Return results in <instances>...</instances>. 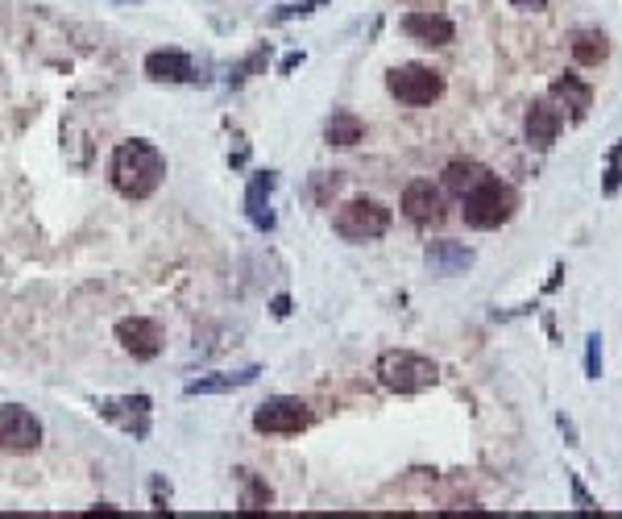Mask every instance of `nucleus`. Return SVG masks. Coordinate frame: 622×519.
Listing matches in <instances>:
<instances>
[{
    "label": "nucleus",
    "mask_w": 622,
    "mask_h": 519,
    "mask_svg": "<svg viewBox=\"0 0 622 519\" xmlns=\"http://www.w3.org/2000/svg\"><path fill=\"white\" fill-rule=\"evenodd\" d=\"M316 5H324V0H303V5H287L278 13V21H287V17H307V13H316Z\"/></svg>",
    "instance_id": "b1692460"
},
{
    "label": "nucleus",
    "mask_w": 622,
    "mask_h": 519,
    "mask_svg": "<svg viewBox=\"0 0 622 519\" xmlns=\"http://www.w3.org/2000/svg\"><path fill=\"white\" fill-rule=\"evenodd\" d=\"M307 424H311V407L303 399H291V395L266 399L258 412H253V428L262 436H299Z\"/></svg>",
    "instance_id": "423d86ee"
},
{
    "label": "nucleus",
    "mask_w": 622,
    "mask_h": 519,
    "mask_svg": "<svg viewBox=\"0 0 622 519\" xmlns=\"http://www.w3.org/2000/svg\"><path fill=\"white\" fill-rule=\"evenodd\" d=\"M324 138H328V146H357V142L365 138V125H361L357 113H345V108H341V113L328 117Z\"/></svg>",
    "instance_id": "6ab92c4d"
},
{
    "label": "nucleus",
    "mask_w": 622,
    "mask_h": 519,
    "mask_svg": "<svg viewBox=\"0 0 622 519\" xmlns=\"http://www.w3.org/2000/svg\"><path fill=\"white\" fill-rule=\"evenodd\" d=\"M440 378V366L423 353H411V349H386L378 358V382L394 395H419L436 387Z\"/></svg>",
    "instance_id": "f03ea898"
},
{
    "label": "nucleus",
    "mask_w": 622,
    "mask_h": 519,
    "mask_svg": "<svg viewBox=\"0 0 622 519\" xmlns=\"http://www.w3.org/2000/svg\"><path fill=\"white\" fill-rule=\"evenodd\" d=\"M511 212H515L511 187L498 183L494 175L461 196V216H465V225H469V229H498V225L511 221Z\"/></svg>",
    "instance_id": "7ed1b4c3"
},
{
    "label": "nucleus",
    "mask_w": 622,
    "mask_h": 519,
    "mask_svg": "<svg viewBox=\"0 0 622 519\" xmlns=\"http://www.w3.org/2000/svg\"><path fill=\"white\" fill-rule=\"evenodd\" d=\"M42 445V424L34 412H25L17 403L0 407V449L5 453H34Z\"/></svg>",
    "instance_id": "0eeeda50"
},
{
    "label": "nucleus",
    "mask_w": 622,
    "mask_h": 519,
    "mask_svg": "<svg viewBox=\"0 0 622 519\" xmlns=\"http://www.w3.org/2000/svg\"><path fill=\"white\" fill-rule=\"evenodd\" d=\"M618 187H622V142L610 150V158H606V179H602V191H606V196H618Z\"/></svg>",
    "instance_id": "4be33fe9"
},
{
    "label": "nucleus",
    "mask_w": 622,
    "mask_h": 519,
    "mask_svg": "<svg viewBox=\"0 0 622 519\" xmlns=\"http://www.w3.org/2000/svg\"><path fill=\"white\" fill-rule=\"evenodd\" d=\"M386 88L394 100L423 108V104H436L444 96V75L436 67H423V63H403L386 75Z\"/></svg>",
    "instance_id": "20e7f679"
},
{
    "label": "nucleus",
    "mask_w": 622,
    "mask_h": 519,
    "mask_svg": "<svg viewBox=\"0 0 622 519\" xmlns=\"http://www.w3.org/2000/svg\"><path fill=\"white\" fill-rule=\"evenodd\" d=\"M287 312H291V299L278 295V299H274V316H287Z\"/></svg>",
    "instance_id": "a878e982"
},
{
    "label": "nucleus",
    "mask_w": 622,
    "mask_h": 519,
    "mask_svg": "<svg viewBox=\"0 0 622 519\" xmlns=\"http://www.w3.org/2000/svg\"><path fill=\"white\" fill-rule=\"evenodd\" d=\"M511 5H515V9H544L548 0H511Z\"/></svg>",
    "instance_id": "bb28decb"
},
{
    "label": "nucleus",
    "mask_w": 622,
    "mask_h": 519,
    "mask_svg": "<svg viewBox=\"0 0 622 519\" xmlns=\"http://www.w3.org/2000/svg\"><path fill=\"white\" fill-rule=\"evenodd\" d=\"M270 191H274V171L253 175L249 191H245V208H249V221L258 229H274V212H270Z\"/></svg>",
    "instance_id": "2eb2a0df"
},
{
    "label": "nucleus",
    "mask_w": 622,
    "mask_h": 519,
    "mask_svg": "<svg viewBox=\"0 0 622 519\" xmlns=\"http://www.w3.org/2000/svg\"><path fill=\"white\" fill-rule=\"evenodd\" d=\"M403 216L419 229H432L444 221V196L440 187H432V179H415L403 191Z\"/></svg>",
    "instance_id": "6e6552de"
},
{
    "label": "nucleus",
    "mask_w": 622,
    "mask_h": 519,
    "mask_svg": "<svg viewBox=\"0 0 622 519\" xmlns=\"http://www.w3.org/2000/svg\"><path fill=\"white\" fill-rule=\"evenodd\" d=\"M490 171L482 167V162H473V158H457V162H448L444 167V187L452 191V196H465V191H473L477 183H486Z\"/></svg>",
    "instance_id": "f3484780"
},
{
    "label": "nucleus",
    "mask_w": 622,
    "mask_h": 519,
    "mask_svg": "<svg viewBox=\"0 0 622 519\" xmlns=\"http://www.w3.org/2000/svg\"><path fill=\"white\" fill-rule=\"evenodd\" d=\"M423 258H428V266L436 270V275H465V270L473 266V250L461 245V241H428Z\"/></svg>",
    "instance_id": "4468645a"
},
{
    "label": "nucleus",
    "mask_w": 622,
    "mask_h": 519,
    "mask_svg": "<svg viewBox=\"0 0 622 519\" xmlns=\"http://www.w3.org/2000/svg\"><path fill=\"white\" fill-rule=\"evenodd\" d=\"M117 341L133 353V358L150 362V358H158V349H162V329L154 320H146V316H129V320L117 324Z\"/></svg>",
    "instance_id": "9d476101"
},
{
    "label": "nucleus",
    "mask_w": 622,
    "mask_h": 519,
    "mask_svg": "<svg viewBox=\"0 0 622 519\" xmlns=\"http://www.w3.org/2000/svg\"><path fill=\"white\" fill-rule=\"evenodd\" d=\"M108 175H112V187H117L125 200H150L166 179V158L154 142L133 138V142H121L112 150Z\"/></svg>",
    "instance_id": "f257e3e1"
},
{
    "label": "nucleus",
    "mask_w": 622,
    "mask_h": 519,
    "mask_svg": "<svg viewBox=\"0 0 622 519\" xmlns=\"http://www.w3.org/2000/svg\"><path fill=\"white\" fill-rule=\"evenodd\" d=\"M100 416H108L112 424H121L125 432H133L137 441L150 432V399L146 395H125V399H104L96 403Z\"/></svg>",
    "instance_id": "1a4fd4ad"
},
{
    "label": "nucleus",
    "mask_w": 622,
    "mask_h": 519,
    "mask_svg": "<svg viewBox=\"0 0 622 519\" xmlns=\"http://www.w3.org/2000/svg\"><path fill=\"white\" fill-rule=\"evenodd\" d=\"M332 229L341 233L345 241H378L386 229H390V208L378 204V200H349L336 208L332 216Z\"/></svg>",
    "instance_id": "39448f33"
},
{
    "label": "nucleus",
    "mask_w": 622,
    "mask_h": 519,
    "mask_svg": "<svg viewBox=\"0 0 622 519\" xmlns=\"http://www.w3.org/2000/svg\"><path fill=\"white\" fill-rule=\"evenodd\" d=\"M573 499H577V507H581V511H593V499L585 495V486H581L577 478H573Z\"/></svg>",
    "instance_id": "393cba45"
},
{
    "label": "nucleus",
    "mask_w": 622,
    "mask_h": 519,
    "mask_svg": "<svg viewBox=\"0 0 622 519\" xmlns=\"http://www.w3.org/2000/svg\"><path fill=\"white\" fill-rule=\"evenodd\" d=\"M606 54H610V42H606L602 30H577V34H573V59H577L581 67L606 63Z\"/></svg>",
    "instance_id": "aec40b11"
},
{
    "label": "nucleus",
    "mask_w": 622,
    "mask_h": 519,
    "mask_svg": "<svg viewBox=\"0 0 622 519\" xmlns=\"http://www.w3.org/2000/svg\"><path fill=\"white\" fill-rule=\"evenodd\" d=\"M527 142L535 150H548L556 142V133H560V113H556V104L552 100H531L527 108Z\"/></svg>",
    "instance_id": "f8f14e48"
},
{
    "label": "nucleus",
    "mask_w": 622,
    "mask_h": 519,
    "mask_svg": "<svg viewBox=\"0 0 622 519\" xmlns=\"http://www.w3.org/2000/svg\"><path fill=\"white\" fill-rule=\"evenodd\" d=\"M585 374H589V378H598V374H602V341H598V337H589V349H585Z\"/></svg>",
    "instance_id": "5701e85b"
},
{
    "label": "nucleus",
    "mask_w": 622,
    "mask_h": 519,
    "mask_svg": "<svg viewBox=\"0 0 622 519\" xmlns=\"http://www.w3.org/2000/svg\"><path fill=\"white\" fill-rule=\"evenodd\" d=\"M403 30L423 46H448L452 38H457V25H452L444 13H411L403 21Z\"/></svg>",
    "instance_id": "ddd939ff"
},
{
    "label": "nucleus",
    "mask_w": 622,
    "mask_h": 519,
    "mask_svg": "<svg viewBox=\"0 0 622 519\" xmlns=\"http://www.w3.org/2000/svg\"><path fill=\"white\" fill-rule=\"evenodd\" d=\"M258 374H262V366H245L237 374H216V378H195V382H187V395H224V391L249 387Z\"/></svg>",
    "instance_id": "a211bd4d"
},
{
    "label": "nucleus",
    "mask_w": 622,
    "mask_h": 519,
    "mask_svg": "<svg viewBox=\"0 0 622 519\" xmlns=\"http://www.w3.org/2000/svg\"><path fill=\"white\" fill-rule=\"evenodd\" d=\"M303 63V54H287V59H282V71H291V67H299Z\"/></svg>",
    "instance_id": "c85d7f7f"
},
{
    "label": "nucleus",
    "mask_w": 622,
    "mask_h": 519,
    "mask_svg": "<svg viewBox=\"0 0 622 519\" xmlns=\"http://www.w3.org/2000/svg\"><path fill=\"white\" fill-rule=\"evenodd\" d=\"M552 96L564 104V108H573V117H585L589 113V104H593V88L585 84L581 75H573V71H564V75H556V84H552Z\"/></svg>",
    "instance_id": "dca6fc26"
},
{
    "label": "nucleus",
    "mask_w": 622,
    "mask_h": 519,
    "mask_svg": "<svg viewBox=\"0 0 622 519\" xmlns=\"http://www.w3.org/2000/svg\"><path fill=\"white\" fill-rule=\"evenodd\" d=\"M88 515H121V507H108V503H100V507H92Z\"/></svg>",
    "instance_id": "cd10ccee"
},
{
    "label": "nucleus",
    "mask_w": 622,
    "mask_h": 519,
    "mask_svg": "<svg viewBox=\"0 0 622 519\" xmlns=\"http://www.w3.org/2000/svg\"><path fill=\"white\" fill-rule=\"evenodd\" d=\"M146 75L154 84H191L195 79V67L183 50H154L146 59Z\"/></svg>",
    "instance_id": "9b49d317"
},
{
    "label": "nucleus",
    "mask_w": 622,
    "mask_h": 519,
    "mask_svg": "<svg viewBox=\"0 0 622 519\" xmlns=\"http://www.w3.org/2000/svg\"><path fill=\"white\" fill-rule=\"evenodd\" d=\"M270 503H274L270 486H266V482H258V478H249V470H245V495H241V511H266Z\"/></svg>",
    "instance_id": "412c9836"
}]
</instances>
